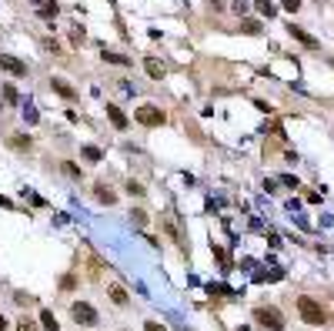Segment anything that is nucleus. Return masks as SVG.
Segmentation results:
<instances>
[{
  "label": "nucleus",
  "mask_w": 334,
  "mask_h": 331,
  "mask_svg": "<svg viewBox=\"0 0 334 331\" xmlns=\"http://www.w3.org/2000/svg\"><path fill=\"white\" fill-rule=\"evenodd\" d=\"M298 315H301V321H308V325H324V321H328L324 308L314 298H308V295H301L298 298Z\"/></svg>",
  "instance_id": "obj_1"
},
{
  "label": "nucleus",
  "mask_w": 334,
  "mask_h": 331,
  "mask_svg": "<svg viewBox=\"0 0 334 331\" xmlns=\"http://www.w3.org/2000/svg\"><path fill=\"white\" fill-rule=\"evenodd\" d=\"M134 121L144 124V127H161V124L167 121V114H164L161 107H154V104H144V107L134 110Z\"/></svg>",
  "instance_id": "obj_2"
},
{
  "label": "nucleus",
  "mask_w": 334,
  "mask_h": 331,
  "mask_svg": "<svg viewBox=\"0 0 334 331\" xmlns=\"http://www.w3.org/2000/svg\"><path fill=\"white\" fill-rule=\"evenodd\" d=\"M70 315L77 318V325H84V328H94L97 325V311H94V305H87V301H74V308H70Z\"/></svg>",
  "instance_id": "obj_3"
},
{
  "label": "nucleus",
  "mask_w": 334,
  "mask_h": 331,
  "mask_svg": "<svg viewBox=\"0 0 334 331\" xmlns=\"http://www.w3.org/2000/svg\"><path fill=\"white\" fill-rule=\"evenodd\" d=\"M254 318L261 321L264 328H271V331H281V328H284V315H281L278 308H257Z\"/></svg>",
  "instance_id": "obj_4"
},
{
  "label": "nucleus",
  "mask_w": 334,
  "mask_h": 331,
  "mask_svg": "<svg viewBox=\"0 0 334 331\" xmlns=\"http://www.w3.org/2000/svg\"><path fill=\"white\" fill-rule=\"evenodd\" d=\"M0 70H7L13 77H23V74H27V64L17 60V57H10V54H0Z\"/></svg>",
  "instance_id": "obj_5"
},
{
  "label": "nucleus",
  "mask_w": 334,
  "mask_h": 331,
  "mask_svg": "<svg viewBox=\"0 0 334 331\" xmlns=\"http://www.w3.org/2000/svg\"><path fill=\"white\" fill-rule=\"evenodd\" d=\"M288 33L294 37V40H298V44H304L308 50H318V47H321V40H318V37H311V33L304 30V27H294V23H291V27H288Z\"/></svg>",
  "instance_id": "obj_6"
},
{
  "label": "nucleus",
  "mask_w": 334,
  "mask_h": 331,
  "mask_svg": "<svg viewBox=\"0 0 334 331\" xmlns=\"http://www.w3.org/2000/svg\"><path fill=\"white\" fill-rule=\"evenodd\" d=\"M50 87H54V94H60L64 100H74V97H77V90L70 87L64 77H54V80H50Z\"/></svg>",
  "instance_id": "obj_7"
},
{
  "label": "nucleus",
  "mask_w": 334,
  "mask_h": 331,
  "mask_svg": "<svg viewBox=\"0 0 334 331\" xmlns=\"http://www.w3.org/2000/svg\"><path fill=\"white\" fill-rule=\"evenodd\" d=\"M33 7H37V13H40L44 20H54V17H57V10H60V7H57L54 0H33Z\"/></svg>",
  "instance_id": "obj_8"
},
{
  "label": "nucleus",
  "mask_w": 334,
  "mask_h": 331,
  "mask_svg": "<svg viewBox=\"0 0 334 331\" xmlns=\"http://www.w3.org/2000/svg\"><path fill=\"white\" fill-rule=\"evenodd\" d=\"M107 117H111V124L117 127V131H124V127H127V117H124V110H121V107H114V104H107Z\"/></svg>",
  "instance_id": "obj_9"
},
{
  "label": "nucleus",
  "mask_w": 334,
  "mask_h": 331,
  "mask_svg": "<svg viewBox=\"0 0 334 331\" xmlns=\"http://www.w3.org/2000/svg\"><path fill=\"white\" fill-rule=\"evenodd\" d=\"M144 70H147V74H151L154 80H161V77H164V64H161L157 57H147V60H144Z\"/></svg>",
  "instance_id": "obj_10"
},
{
  "label": "nucleus",
  "mask_w": 334,
  "mask_h": 331,
  "mask_svg": "<svg viewBox=\"0 0 334 331\" xmlns=\"http://www.w3.org/2000/svg\"><path fill=\"white\" fill-rule=\"evenodd\" d=\"M94 194H97V201H104V204H114V201H117V194H114L107 184H97V188H94Z\"/></svg>",
  "instance_id": "obj_11"
},
{
  "label": "nucleus",
  "mask_w": 334,
  "mask_h": 331,
  "mask_svg": "<svg viewBox=\"0 0 334 331\" xmlns=\"http://www.w3.org/2000/svg\"><path fill=\"white\" fill-rule=\"evenodd\" d=\"M40 328L44 331H60V325L54 321V311H40Z\"/></svg>",
  "instance_id": "obj_12"
},
{
  "label": "nucleus",
  "mask_w": 334,
  "mask_h": 331,
  "mask_svg": "<svg viewBox=\"0 0 334 331\" xmlns=\"http://www.w3.org/2000/svg\"><path fill=\"white\" fill-rule=\"evenodd\" d=\"M100 57H104L107 64H121V67H127V64H131V57H124V54H114V50H104Z\"/></svg>",
  "instance_id": "obj_13"
},
{
  "label": "nucleus",
  "mask_w": 334,
  "mask_h": 331,
  "mask_svg": "<svg viewBox=\"0 0 334 331\" xmlns=\"http://www.w3.org/2000/svg\"><path fill=\"white\" fill-rule=\"evenodd\" d=\"M111 301H114V305H127V291H124L121 285H114L111 288Z\"/></svg>",
  "instance_id": "obj_14"
},
{
  "label": "nucleus",
  "mask_w": 334,
  "mask_h": 331,
  "mask_svg": "<svg viewBox=\"0 0 334 331\" xmlns=\"http://www.w3.org/2000/svg\"><path fill=\"white\" fill-rule=\"evenodd\" d=\"M254 7H257V13H264V17L274 13V3H271V0H254Z\"/></svg>",
  "instance_id": "obj_15"
},
{
  "label": "nucleus",
  "mask_w": 334,
  "mask_h": 331,
  "mask_svg": "<svg viewBox=\"0 0 334 331\" xmlns=\"http://www.w3.org/2000/svg\"><path fill=\"white\" fill-rule=\"evenodd\" d=\"M131 221L137 224V228H144L147 224V211H131Z\"/></svg>",
  "instance_id": "obj_16"
},
{
  "label": "nucleus",
  "mask_w": 334,
  "mask_h": 331,
  "mask_svg": "<svg viewBox=\"0 0 334 331\" xmlns=\"http://www.w3.org/2000/svg\"><path fill=\"white\" fill-rule=\"evenodd\" d=\"M23 117H27V124H37V121H40V114H37V110H33L30 104L23 107Z\"/></svg>",
  "instance_id": "obj_17"
},
{
  "label": "nucleus",
  "mask_w": 334,
  "mask_h": 331,
  "mask_svg": "<svg viewBox=\"0 0 334 331\" xmlns=\"http://www.w3.org/2000/svg\"><path fill=\"white\" fill-rule=\"evenodd\" d=\"M60 288H64V291H74V288H77V278H74V275L60 278Z\"/></svg>",
  "instance_id": "obj_18"
},
{
  "label": "nucleus",
  "mask_w": 334,
  "mask_h": 331,
  "mask_svg": "<svg viewBox=\"0 0 334 331\" xmlns=\"http://www.w3.org/2000/svg\"><path fill=\"white\" fill-rule=\"evenodd\" d=\"M3 100H7V104H17V100H20V97H17V90H13L10 84L3 87Z\"/></svg>",
  "instance_id": "obj_19"
},
{
  "label": "nucleus",
  "mask_w": 334,
  "mask_h": 331,
  "mask_svg": "<svg viewBox=\"0 0 334 331\" xmlns=\"http://www.w3.org/2000/svg\"><path fill=\"white\" fill-rule=\"evenodd\" d=\"M241 30H244V33H257V30H261V23H257V20H244V23H241Z\"/></svg>",
  "instance_id": "obj_20"
},
{
  "label": "nucleus",
  "mask_w": 334,
  "mask_h": 331,
  "mask_svg": "<svg viewBox=\"0 0 334 331\" xmlns=\"http://www.w3.org/2000/svg\"><path fill=\"white\" fill-rule=\"evenodd\" d=\"M127 194H137V198H141V194H144V188H141L137 181H127Z\"/></svg>",
  "instance_id": "obj_21"
},
{
  "label": "nucleus",
  "mask_w": 334,
  "mask_h": 331,
  "mask_svg": "<svg viewBox=\"0 0 334 331\" xmlns=\"http://www.w3.org/2000/svg\"><path fill=\"white\" fill-rule=\"evenodd\" d=\"M47 50V54H60V47H57V40H44V44H40Z\"/></svg>",
  "instance_id": "obj_22"
},
{
  "label": "nucleus",
  "mask_w": 334,
  "mask_h": 331,
  "mask_svg": "<svg viewBox=\"0 0 334 331\" xmlns=\"http://www.w3.org/2000/svg\"><path fill=\"white\" fill-rule=\"evenodd\" d=\"M84 157H87V161H100V151L97 147H84Z\"/></svg>",
  "instance_id": "obj_23"
},
{
  "label": "nucleus",
  "mask_w": 334,
  "mask_h": 331,
  "mask_svg": "<svg viewBox=\"0 0 334 331\" xmlns=\"http://www.w3.org/2000/svg\"><path fill=\"white\" fill-rule=\"evenodd\" d=\"M281 7H284V10H291V13H294V10H298V7H301V0H281Z\"/></svg>",
  "instance_id": "obj_24"
},
{
  "label": "nucleus",
  "mask_w": 334,
  "mask_h": 331,
  "mask_svg": "<svg viewBox=\"0 0 334 331\" xmlns=\"http://www.w3.org/2000/svg\"><path fill=\"white\" fill-rule=\"evenodd\" d=\"M13 147H30V137H10Z\"/></svg>",
  "instance_id": "obj_25"
},
{
  "label": "nucleus",
  "mask_w": 334,
  "mask_h": 331,
  "mask_svg": "<svg viewBox=\"0 0 334 331\" xmlns=\"http://www.w3.org/2000/svg\"><path fill=\"white\" fill-rule=\"evenodd\" d=\"M281 184H284V188H298V177H291V174H284V177H281Z\"/></svg>",
  "instance_id": "obj_26"
},
{
  "label": "nucleus",
  "mask_w": 334,
  "mask_h": 331,
  "mask_svg": "<svg viewBox=\"0 0 334 331\" xmlns=\"http://www.w3.org/2000/svg\"><path fill=\"white\" fill-rule=\"evenodd\" d=\"M144 331H164V325H157V321H144Z\"/></svg>",
  "instance_id": "obj_27"
},
{
  "label": "nucleus",
  "mask_w": 334,
  "mask_h": 331,
  "mask_svg": "<svg viewBox=\"0 0 334 331\" xmlns=\"http://www.w3.org/2000/svg\"><path fill=\"white\" fill-rule=\"evenodd\" d=\"M17 331H37V325H33V321H20V328Z\"/></svg>",
  "instance_id": "obj_28"
},
{
  "label": "nucleus",
  "mask_w": 334,
  "mask_h": 331,
  "mask_svg": "<svg viewBox=\"0 0 334 331\" xmlns=\"http://www.w3.org/2000/svg\"><path fill=\"white\" fill-rule=\"evenodd\" d=\"M0 208H13V204H10V201H7V198H0Z\"/></svg>",
  "instance_id": "obj_29"
},
{
  "label": "nucleus",
  "mask_w": 334,
  "mask_h": 331,
  "mask_svg": "<svg viewBox=\"0 0 334 331\" xmlns=\"http://www.w3.org/2000/svg\"><path fill=\"white\" fill-rule=\"evenodd\" d=\"M0 331H7V318L3 315H0Z\"/></svg>",
  "instance_id": "obj_30"
},
{
  "label": "nucleus",
  "mask_w": 334,
  "mask_h": 331,
  "mask_svg": "<svg viewBox=\"0 0 334 331\" xmlns=\"http://www.w3.org/2000/svg\"><path fill=\"white\" fill-rule=\"evenodd\" d=\"M331 67H334V60H331Z\"/></svg>",
  "instance_id": "obj_31"
}]
</instances>
